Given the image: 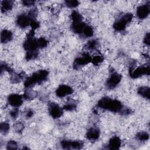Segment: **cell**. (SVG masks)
<instances>
[{
  "label": "cell",
  "instance_id": "44dd1931",
  "mask_svg": "<svg viewBox=\"0 0 150 150\" xmlns=\"http://www.w3.org/2000/svg\"><path fill=\"white\" fill-rule=\"evenodd\" d=\"M71 18L72 20V22H77L82 21L83 18L82 16L77 11H73L71 14Z\"/></svg>",
  "mask_w": 150,
  "mask_h": 150
},
{
  "label": "cell",
  "instance_id": "74e56055",
  "mask_svg": "<svg viewBox=\"0 0 150 150\" xmlns=\"http://www.w3.org/2000/svg\"><path fill=\"white\" fill-rule=\"evenodd\" d=\"M33 115V112L32 111L29 110L28 111H27V112L26 114V117L27 118H30L32 117Z\"/></svg>",
  "mask_w": 150,
  "mask_h": 150
},
{
  "label": "cell",
  "instance_id": "ffe728a7",
  "mask_svg": "<svg viewBox=\"0 0 150 150\" xmlns=\"http://www.w3.org/2000/svg\"><path fill=\"white\" fill-rule=\"evenodd\" d=\"M136 138L139 141H145L149 139V134L145 131L139 132L136 135Z\"/></svg>",
  "mask_w": 150,
  "mask_h": 150
},
{
  "label": "cell",
  "instance_id": "d6986e66",
  "mask_svg": "<svg viewBox=\"0 0 150 150\" xmlns=\"http://www.w3.org/2000/svg\"><path fill=\"white\" fill-rule=\"evenodd\" d=\"M138 94L140 95L141 97L146 98L148 100L149 99V88L146 86L140 87L138 89Z\"/></svg>",
  "mask_w": 150,
  "mask_h": 150
},
{
  "label": "cell",
  "instance_id": "8d00e7d4",
  "mask_svg": "<svg viewBox=\"0 0 150 150\" xmlns=\"http://www.w3.org/2000/svg\"><path fill=\"white\" fill-rule=\"evenodd\" d=\"M149 41H150V35L149 33H147L144 39V42L145 43V45L149 46Z\"/></svg>",
  "mask_w": 150,
  "mask_h": 150
},
{
  "label": "cell",
  "instance_id": "f1b7e54d",
  "mask_svg": "<svg viewBox=\"0 0 150 150\" xmlns=\"http://www.w3.org/2000/svg\"><path fill=\"white\" fill-rule=\"evenodd\" d=\"M22 78V76L21 74H15L13 73H11V80L12 83H18L19 82Z\"/></svg>",
  "mask_w": 150,
  "mask_h": 150
},
{
  "label": "cell",
  "instance_id": "2e32d148",
  "mask_svg": "<svg viewBox=\"0 0 150 150\" xmlns=\"http://www.w3.org/2000/svg\"><path fill=\"white\" fill-rule=\"evenodd\" d=\"M86 26V24L83 21L77 22H72L71 24V29L73 31L77 34L83 33V30Z\"/></svg>",
  "mask_w": 150,
  "mask_h": 150
},
{
  "label": "cell",
  "instance_id": "f546056e",
  "mask_svg": "<svg viewBox=\"0 0 150 150\" xmlns=\"http://www.w3.org/2000/svg\"><path fill=\"white\" fill-rule=\"evenodd\" d=\"M6 149H18V144L16 141L13 140L9 141L6 145Z\"/></svg>",
  "mask_w": 150,
  "mask_h": 150
},
{
  "label": "cell",
  "instance_id": "8fae6325",
  "mask_svg": "<svg viewBox=\"0 0 150 150\" xmlns=\"http://www.w3.org/2000/svg\"><path fill=\"white\" fill-rule=\"evenodd\" d=\"M32 20L33 19H32L28 14H21L16 19V24L19 27L25 28L28 25H30Z\"/></svg>",
  "mask_w": 150,
  "mask_h": 150
},
{
  "label": "cell",
  "instance_id": "6da1fadb",
  "mask_svg": "<svg viewBox=\"0 0 150 150\" xmlns=\"http://www.w3.org/2000/svg\"><path fill=\"white\" fill-rule=\"evenodd\" d=\"M97 105L100 108L113 112L121 113L124 108L123 105L120 101L108 97H104L99 100Z\"/></svg>",
  "mask_w": 150,
  "mask_h": 150
},
{
  "label": "cell",
  "instance_id": "5b68a950",
  "mask_svg": "<svg viewBox=\"0 0 150 150\" xmlns=\"http://www.w3.org/2000/svg\"><path fill=\"white\" fill-rule=\"evenodd\" d=\"M60 144L62 147L63 149H81L84 145L83 142L79 140L70 141V140L63 139L60 142Z\"/></svg>",
  "mask_w": 150,
  "mask_h": 150
},
{
  "label": "cell",
  "instance_id": "7c38bea8",
  "mask_svg": "<svg viewBox=\"0 0 150 150\" xmlns=\"http://www.w3.org/2000/svg\"><path fill=\"white\" fill-rule=\"evenodd\" d=\"M73 92V90L70 86L66 84H62L59 86L56 89V94L59 97H64L72 94Z\"/></svg>",
  "mask_w": 150,
  "mask_h": 150
},
{
  "label": "cell",
  "instance_id": "d6a6232c",
  "mask_svg": "<svg viewBox=\"0 0 150 150\" xmlns=\"http://www.w3.org/2000/svg\"><path fill=\"white\" fill-rule=\"evenodd\" d=\"M13 127L15 128V131L16 132H21V131H22L23 130V129L24 128V126H23V124H22L21 122H19L16 123Z\"/></svg>",
  "mask_w": 150,
  "mask_h": 150
},
{
  "label": "cell",
  "instance_id": "30bf717a",
  "mask_svg": "<svg viewBox=\"0 0 150 150\" xmlns=\"http://www.w3.org/2000/svg\"><path fill=\"white\" fill-rule=\"evenodd\" d=\"M23 97L18 94H10L8 97V103L14 108H18L23 103Z\"/></svg>",
  "mask_w": 150,
  "mask_h": 150
},
{
  "label": "cell",
  "instance_id": "83f0119b",
  "mask_svg": "<svg viewBox=\"0 0 150 150\" xmlns=\"http://www.w3.org/2000/svg\"><path fill=\"white\" fill-rule=\"evenodd\" d=\"M36 93L33 91H30V90H28L25 91V93H24V95L23 96V98H25V99L27 100H30V99H33L36 97Z\"/></svg>",
  "mask_w": 150,
  "mask_h": 150
},
{
  "label": "cell",
  "instance_id": "7402d4cb",
  "mask_svg": "<svg viewBox=\"0 0 150 150\" xmlns=\"http://www.w3.org/2000/svg\"><path fill=\"white\" fill-rule=\"evenodd\" d=\"M93 29L92 28V27H91L89 25H86V26H85L83 32V34L86 36V37H91L93 35Z\"/></svg>",
  "mask_w": 150,
  "mask_h": 150
},
{
  "label": "cell",
  "instance_id": "603a6c76",
  "mask_svg": "<svg viewBox=\"0 0 150 150\" xmlns=\"http://www.w3.org/2000/svg\"><path fill=\"white\" fill-rule=\"evenodd\" d=\"M104 60L103 56L102 55H96L95 56H94L93 57H92L91 59V63L94 64V65H98L99 64H100Z\"/></svg>",
  "mask_w": 150,
  "mask_h": 150
},
{
  "label": "cell",
  "instance_id": "7a4b0ae2",
  "mask_svg": "<svg viewBox=\"0 0 150 150\" xmlns=\"http://www.w3.org/2000/svg\"><path fill=\"white\" fill-rule=\"evenodd\" d=\"M48 74L49 72L46 70H40L34 73L26 79L24 83L25 87L29 88L36 84H40L46 80Z\"/></svg>",
  "mask_w": 150,
  "mask_h": 150
},
{
  "label": "cell",
  "instance_id": "8992f818",
  "mask_svg": "<svg viewBox=\"0 0 150 150\" xmlns=\"http://www.w3.org/2000/svg\"><path fill=\"white\" fill-rule=\"evenodd\" d=\"M150 68L149 66H140L136 69H129V75L132 79L138 78L143 75H149Z\"/></svg>",
  "mask_w": 150,
  "mask_h": 150
},
{
  "label": "cell",
  "instance_id": "ac0fdd59",
  "mask_svg": "<svg viewBox=\"0 0 150 150\" xmlns=\"http://www.w3.org/2000/svg\"><path fill=\"white\" fill-rule=\"evenodd\" d=\"M13 2L10 0H4L1 2V10L2 12H6L12 9L13 8Z\"/></svg>",
  "mask_w": 150,
  "mask_h": 150
},
{
  "label": "cell",
  "instance_id": "9c48e42d",
  "mask_svg": "<svg viewBox=\"0 0 150 150\" xmlns=\"http://www.w3.org/2000/svg\"><path fill=\"white\" fill-rule=\"evenodd\" d=\"M49 112L53 118H60L63 114V108L54 103H50L48 105Z\"/></svg>",
  "mask_w": 150,
  "mask_h": 150
},
{
  "label": "cell",
  "instance_id": "d4e9b609",
  "mask_svg": "<svg viewBox=\"0 0 150 150\" xmlns=\"http://www.w3.org/2000/svg\"><path fill=\"white\" fill-rule=\"evenodd\" d=\"M97 46V42L95 39H92L87 42L86 47L89 50H95Z\"/></svg>",
  "mask_w": 150,
  "mask_h": 150
},
{
  "label": "cell",
  "instance_id": "d590c367",
  "mask_svg": "<svg viewBox=\"0 0 150 150\" xmlns=\"http://www.w3.org/2000/svg\"><path fill=\"white\" fill-rule=\"evenodd\" d=\"M35 3V1H32V0H24L22 1V4L25 6H30L34 5Z\"/></svg>",
  "mask_w": 150,
  "mask_h": 150
},
{
  "label": "cell",
  "instance_id": "4316f807",
  "mask_svg": "<svg viewBox=\"0 0 150 150\" xmlns=\"http://www.w3.org/2000/svg\"><path fill=\"white\" fill-rule=\"evenodd\" d=\"M48 44V41L44 38H40L38 39V45L39 49L44 48L47 46Z\"/></svg>",
  "mask_w": 150,
  "mask_h": 150
},
{
  "label": "cell",
  "instance_id": "836d02e7",
  "mask_svg": "<svg viewBox=\"0 0 150 150\" xmlns=\"http://www.w3.org/2000/svg\"><path fill=\"white\" fill-rule=\"evenodd\" d=\"M30 26H31L32 28V29L35 30L36 29L38 28L39 26V23L36 21L35 19H33L32 21H31V23L30 24Z\"/></svg>",
  "mask_w": 150,
  "mask_h": 150
},
{
  "label": "cell",
  "instance_id": "484cf974",
  "mask_svg": "<svg viewBox=\"0 0 150 150\" xmlns=\"http://www.w3.org/2000/svg\"><path fill=\"white\" fill-rule=\"evenodd\" d=\"M66 5L69 8H75L77 7L79 5V2L76 0H67L65 1Z\"/></svg>",
  "mask_w": 150,
  "mask_h": 150
},
{
  "label": "cell",
  "instance_id": "e0dca14e",
  "mask_svg": "<svg viewBox=\"0 0 150 150\" xmlns=\"http://www.w3.org/2000/svg\"><path fill=\"white\" fill-rule=\"evenodd\" d=\"M12 33L6 29L3 30L1 33V42L5 43L11 41L12 39Z\"/></svg>",
  "mask_w": 150,
  "mask_h": 150
},
{
  "label": "cell",
  "instance_id": "1f68e13d",
  "mask_svg": "<svg viewBox=\"0 0 150 150\" xmlns=\"http://www.w3.org/2000/svg\"><path fill=\"white\" fill-rule=\"evenodd\" d=\"M76 107V105L74 103H67L66 104L63 108V109L64 110H66L67 111H73L74 110Z\"/></svg>",
  "mask_w": 150,
  "mask_h": 150
},
{
  "label": "cell",
  "instance_id": "e575fe53",
  "mask_svg": "<svg viewBox=\"0 0 150 150\" xmlns=\"http://www.w3.org/2000/svg\"><path fill=\"white\" fill-rule=\"evenodd\" d=\"M18 114H19V110L18 109V108H14V109H13L10 112V115L13 118H16Z\"/></svg>",
  "mask_w": 150,
  "mask_h": 150
},
{
  "label": "cell",
  "instance_id": "cb8c5ba5",
  "mask_svg": "<svg viewBox=\"0 0 150 150\" xmlns=\"http://www.w3.org/2000/svg\"><path fill=\"white\" fill-rule=\"evenodd\" d=\"M10 128L9 124L6 122H2L0 124V131L3 134H6L8 132Z\"/></svg>",
  "mask_w": 150,
  "mask_h": 150
},
{
  "label": "cell",
  "instance_id": "277c9868",
  "mask_svg": "<svg viewBox=\"0 0 150 150\" xmlns=\"http://www.w3.org/2000/svg\"><path fill=\"white\" fill-rule=\"evenodd\" d=\"M132 18L133 15L132 13H125L120 19L114 22L113 25V28L117 31L124 30L127 25L132 21Z\"/></svg>",
  "mask_w": 150,
  "mask_h": 150
},
{
  "label": "cell",
  "instance_id": "ba28073f",
  "mask_svg": "<svg viewBox=\"0 0 150 150\" xmlns=\"http://www.w3.org/2000/svg\"><path fill=\"white\" fill-rule=\"evenodd\" d=\"M122 76L117 72L112 73L106 81V87L108 89H113L120 83Z\"/></svg>",
  "mask_w": 150,
  "mask_h": 150
},
{
  "label": "cell",
  "instance_id": "4fadbf2b",
  "mask_svg": "<svg viewBox=\"0 0 150 150\" xmlns=\"http://www.w3.org/2000/svg\"><path fill=\"white\" fill-rule=\"evenodd\" d=\"M150 12L149 2L140 5L137 9V15L139 19H145L146 18Z\"/></svg>",
  "mask_w": 150,
  "mask_h": 150
},
{
  "label": "cell",
  "instance_id": "52a82bcc",
  "mask_svg": "<svg viewBox=\"0 0 150 150\" xmlns=\"http://www.w3.org/2000/svg\"><path fill=\"white\" fill-rule=\"evenodd\" d=\"M91 59L92 57L89 54L84 53L82 56L75 59L73 63V67L75 69H78L79 68L91 62Z\"/></svg>",
  "mask_w": 150,
  "mask_h": 150
},
{
  "label": "cell",
  "instance_id": "4dcf8cb0",
  "mask_svg": "<svg viewBox=\"0 0 150 150\" xmlns=\"http://www.w3.org/2000/svg\"><path fill=\"white\" fill-rule=\"evenodd\" d=\"M38 55V52H26V59L27 60H30L35 59Z\"/></svg>",
  "mask_w": 150,
  "mask_h": 150
},
{
  "label": "cell",
  "instance_id": "9a60e30c",
  "mask_svg": "<svg viewBox=\"0 0 150 150\" xmlns=\"http://www.w3.org/2000/svg\"><path fill=\"white\" fill-rule=\"evenodd\" d=\"M121 145V141L119 137L114 136L112 137L108 142V148L110 149H118Z\"/></svg>",
  "mask_w": 150,
  "mask_h": 150
},
{
  "label": "cell",
  "instance_id": "5bb4252c",
  "mask_svg": "<svg viewBox=\"0 0 150 150\" xmlns=\"http://www.w3.org/2000/svg\"><path fill=\"white\" fill-rule=\"evenodd\" d=\"M100 132L98 128L91 127L86 132V137L90 141L97 140L100 137Z\"/></svg>",
  "mask_w": 150,
  "mask_h": 150
},
{
  "label": "cell",
  "instance_id": "3957f363",
  "mask_svg": "<svg viewBox=\"0 0 150 150\" xmlns=\"http://www.w3.org/2000/svg\"><path fill=\"white\" fill-rule=\"evenodd\" d=\"M34 31L31 30L27 35V39L23 43V48L26 51V52H38V39L34 38Z\"/></svg>",
  "mask_w": 150,
  "mask_h": 150
}]
</instances>
